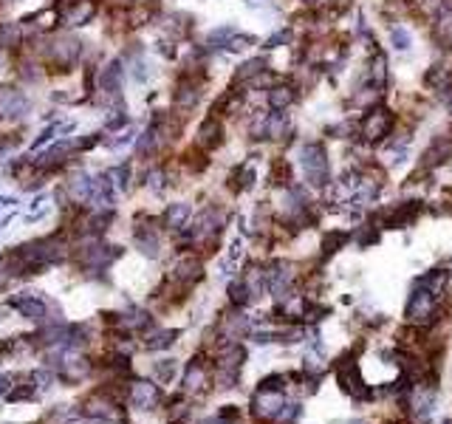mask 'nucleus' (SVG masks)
I'll list each match as a JSON object with an SVG mask.
<instances>
[{
  "label": "nucleus",
  "mask_w": 452,
  "mask_h": 424,
  "mask_svg": "<svg viewBox=\"0 0 452 424\" xmlns=\"http://www.w3.org/2000/svg\"><path fill=\"white\" fill-rule=\"evenodd\" d=\"M145 178H147V187H150V190H156V193L164 190V170H161V167H153Z\"/></svg>",
  "instance_id": "obj_30"
},
{
  "label": "nucleus",
  "mask_w": 452,
  "mask_h": 424,
  "mask_svg": "<svg viewBox=\"0 0 452 424\" xmlns=\"http://www.w3.org/2000/svg\"><path fill=\"white\" fill-rule=\"evenodd\" d=\"M68 190H71V196H74L77 201H88L91 198V190H93V178L85 176V173H77Z\"/></svg>",
  "instance_id": "obj_22"
},
{
  "label": "nucleus",
  "mask_w": 452,
  "mask_h": 424,
  "mask_svg": "<svg viewBox=\"0 0 452 424\" xmlns=\"http://www.w3.org/2000/svg\"><path fill=\"white\" fill-rule=\"evenodd\" d=\"M173 99H176V108L181 110H193L201 99V82H195L189 74H184L176 85V93H173Z\"/></svg>",
  "instance_id": "obj_11"
},
{
  "label": "nucleus",
  "mask_w": 452,
  "mask_h": 424,
  "mask_svg": "<svg viewBox=\"0 0 452 424\" xmlns=\"http://www.w3.org/2000/svg\"><path fill=\"white\" fill-rule=\"evenodd\" d=\"M283 408H285V399L280 390H260L252 399V410L257 419H277Z\"/></svg>",
  "instance_id": "obj_6"
},
{
  "label": "nucleus",
  "mask_w": 452,
  "mask_h": 424,
  "mask_svg": "<svg viewBox=\"0 0 452 424\" xmlns=\"http://www.w3.org/2000/svg\"><path fill=\"white\" fill-rule=\"evenodd\" d=\"M449 158H452V136H436L433 145L424 150L421 164L424 167H438V164H444Z\"/></svg>",
  "instance_id": "obj_13"
},
{
  "label": "nucleus",
  "mask_w": 452,
  "mask_h": 424,
  "mask_svg": "<svg viewBox=\"0 0 452 424\" xmlns=\"http://www.w3.org/2000/svg\"><path fill=\"white\" fill-rule=\"evenodd\" d=\"M130 405L136 408V410H153L156 405H158V399H161V390L153 385V382H133L130 385Z\"/></svg>",
  "instance_id": "obj_10"
},
{
  "label": "nucleus",
  "mask_w": 452,
  "mask_h": 424,
  "mask_svg": "<svg viewBox=\"0 0 452 424\" xmlns=\"http://www.w3.org/2000/svg\"><path fill=\"white\" fill-rule=\"evenodd\" d=\"M136 244H139V252H145L147 257H158V235L150 229V226H136Z\"/></svg>",
  "instance_id": "obj_19"
},
{
  "label": "nucleus",
  "mask_w": 452,
  "mask_h": 424,
  "mask_svg": "<svg viewBox=\"0 0 452 424\" xmlns=\"http://www.w3.org/2000/svg\"><path fill=\"white\" fill-rule=\"evenodd\" d=\"M82 54V40L77 37H57L49 43V49H45V62L54 65L57 71H68V68H74L77 60Z\"/></svg>",
  "instance_id": "obj_4"
},
{
  "label": "nucleus",
  "mask_w": 452,
  "mask_h": 424,
  "mask_svg": "<svg viewBox=\"0 0 452 424\" xmlns=\"http://www.w3.org/2000/svg\"><path fill=\"white\" fill-rule=\"evenodd\" d=\"M93 14H97V0H80L77 6H71L65 20L71 23V26H88V23L93 20Z\"/></svg>",
  "instance_id": "obj_17"
},
{
  "label": "nucleus",
  "mask_w": 452,
  "mask_h": 424,
  "mask_svg": "<svg viewBox=\"0 0 452 424\" xmlns=\"http://www.w3.org/2000/svg\"><path fill=\"white\" fill-rule=\"evenodd\" d=\"M34 393V388L32 385H23V388H17V390H12L9 393V402H20V399H29Z\"/></svg>",
  "instance_id": "obj_34"
},
{
  "label": "nucleus",
  "mask_w": 452,
  "mask_h": 424,
  "mask_svg": "<svg viewBox=\"0 0 452 424\" xmlns=\"http://www.w3.org/2000/svg\"><path fill=\"white\" fill-rule=\"evenodd\" d=\"M300 164L302 173L311 187H325L331 181V164H328V153L322 141H308L300 150Z\"/></svg>",
  "instance_id": "obj_2"
},
{
  "label": "nucleus",
  "mask_w": 452,
  "mask_h": 424,
  "mask_svg": "<svg viewBox=\"0 0 452 424\" xmlns=\"http://www.w3.org/2000/svg\"><path fill=\"white\" fill-rule=\"evenodd\" d=\"M221 145H224V125H221L218 116H209V119H204L201 128H198L195 148H201V150L209 153V150H215Z\"/></svg>",
  "instance_id": "obj_9"
},
{
  "label": "nucleus",
  "mask_w": 452,
  "mask_h": 424,
  "mask_svg": "<svg viewBox=\"0 0 452 424\" xmlns=\"http://www.w3.org/2000/svg\"><path fill=\"white\" fill-rule=\"evenodd\" d=\"M122 77H125V65L122 60H113L108 68H102L99 74V88L105 97H119V91H122Z\"/></svg>",
  "instance_id": "obj_14"
},
{
  "label": "nucleus",
  "mask_w": 452,
  "mask_h": 424,
  "mask_svg": "<svg viewBox=\"0 0 452 424\" xmlns=\"http://www.w3.org/2000/svg\"><path fill=\"white\" fill-rule=\"evenodd\" d=\"M289 37H292V32H285V29H283V32H277L274 37H269V40H266V49H277L280 43H289Z\"/></svg>",
  "instance_id": "obj_35"
},
{
  "label": "nucleus",
  "mask_w": 452,
  "mask_h": 424,
  "mask_svg": "<svg viewBox=\"0 0 452 424\" xmlns=\"http://www.w3.org/2000/svg\"><path fill=\"white\" fill-rule=\"evenodd\" d=\"M158 145H161V133H158V128H156V122L141 133V139L136 141V153H139V158H147V156H153L156 150H158Z\"/></svg>",
  "instance_id": "obj_18"
},
{
  "label": "nucleus",
  "mask_w": 452,
  "mask_h": 424,
  "mask_svg": "<svg viewBox=\"0 0 452 424\" xmlns=\"http://www.w3.org/2000/svg\"><path fill=\"white\" fill-rule=\"evenodd\" d=\"M292 280H294V272H292V263H274L269 272H266V286L272 289V294L277 300H285L289 297V289H292Z\"/></svg>",
  "instance_id": "obj_7"
},
{
  "label": "nucleus",
  "mask_w": 452,
  "mask_h": 424,
  "mask_svg": "<svg viewBox=\"0 0 452 424\" xmlns=\"http://www.w3.org/2000/svg\"><path fill=\"white\" fill-rule=\"evenodd\" d=\"M294 99H297L294 85H272L269 88V108L272 110H285Z\"/></svg>",
  "instance_id": "obj_16"
},
{
  "label": "nucleus",
  "mask_w": 452,
  "mask_h": 424,
  "mask_svg": "<svg viewBox=\"0 0 452 424\" xmlns=\"http://www.w3.org/2000/svg\"><path fill=\"white\" fill-rule=\"evenodd\" d=\"M289 181H292L289 161H285V158H274L272 161V184H285V187H289Z\"/></svg>",
  "instance_id": "obj_25"
},
{
  "label": "nucleus",
  "mask_w": 452,
  "mask_h": 424,
  "mask_svg": "<svg viewBox=\"0 0 452 424\" xmlns=\"http://www.w3.org/2000/svg\"><path fill=\"white\" fill-rule=\"evenodd\" d=\"M158 51H161L164 57H173V54H176V49H173L170 43H158Z\"/></svg>",
  "instance_id": "obj_39"
},
{
  "label": "nucleus",
  "mask_w": 452,
  "mask_h": 424,
  "mask_svg": "<svg viewBox=\"0 0 452 424\" xmlns=\"http://www.w3.org/2000/svg\"><path fill=\"white\" fill-rule=\"evenodd\" d=\"M396 128V113L388 110V108H370L365 116H362V122H359V136L365 141H385Z\"/></svg>",
  "instance_id": "obj_3"
},
{
  "label": "nucleus",
  "mask_w": 452,
  "mask_h": 424,
  "mask_svg": "<svg viewBox=\"0 0 452 424\" xmlns=\"http://www.w3.org/2000/svg\"><path fill=\"white\" fill-rule=\"evenodd\" d=\"M29 113V99L26 93L17 91V88H0V116L6 119H23Z\"/></svg>",
  "instance_id": "obj_5"
},
{
  "label": "nucleus",
  "mask_w": 452,
  "mask_h": 424,
  "mask_svg": "<svg viewBox=\"0 0 452 424\" xmlns=\"http://www.w3.org/2000/svg\"><path fill=\"white\" fill-rule=\"evenodd\" d=\"M130 141V133H122V136H116V139H108V148H119V145H128Z\"/></svg>",
  "instance_id": "obj_38"
},
{
  "label": "nucleus",
  "mask_w": 452,
  "mask_h": 424,
  "mask_svg": "<svg viewBox=\"0 0 452 424\" xmlns=\"http://www.w3.org/2000/svg\"><path fill=\"white\" fill-rule=\"evenodd\" d=\"M201 277H204V266H201L198 257H187V261H181V263L173 269V280L181 283L184 289H189V286H193V283H198Z\"/></svg>",
  "instance_id": "obj_15"
},
{
  "label": "nucleus",
  "mask_w": 452,
  "mask_h": 424,
  "mask_svg": "<svg viewBox=\"0 0 452 424\" xmlns=\"http://www.w3.org/2000/svg\"><path fill=\"white\" fill-rule=\"evenodd\" d=\"M173 370H176L173 360H164V362L156 365V376H158V379H164V382H170V379H173Z\"/></svg>",
  "instance_id": "obj_31"
},
{
  "label": "nucleus",
  "mask_w": 452,
  "mask_h": 424,
  "mask_svg": "<svg viewBox=\"0 0 452 424\" xmlns=\"http://www.w3.org/2000/svg\"><path fill=\"white\" fill-rule=\"evenodd\" d=\"M6 388H9V379H3V376H0V393H6Z\"/></svg>",
  "instance_id": "obj_41"
},
{
  "label": "nucleus",
  "mask_w": 452,
  "mask_h": 424,
  "mask_svg": "<svg viewBox=\"0 0 452 424\" xmlns=\"http://www.w3.org/2000/svg\"><path fill=\"white\" fill-rule=\"evenodd\" d=\"M99 141H102V133H88L85 139H80V141H77L74 148H77V150H91V148H97Z\"/></svg>",
  "instance_id": "obj_33"
},
{
  "label": "nucleus",
  "mask_w": 452,
  "mask_h": 424,
  "mask_svg": "<svg viewBox=\"0 0 452 424\" xmlns=\"http://www.w3.org/2000/svg\"><path fill=\"white\" fill-rule=\"evenodd\" d=\"M176 337H178V331H153V334H147L145 348H147V351L167 348V345H173V342H176Z\"/></svg>",
  "instance_id": "obj_24"
},
{
  "label": "nucleus",
  "mask_w": 452,
  "mask_h": 424,
  "mask_svg": "<svg viewBox=\"0 0 452 424\" xmlns=\"http://www.w3.org/2000/svg\"><path fill=\"white\" fill-rule=\"evenodd\" d=\"M128 125V113H119V116H113V119L108 122V128L110 130H116V128H125Z\"/></svg>",
  "instance_id": "obj_37"
},
{
  "label": "nucleus",
  "mask_w": 452,
  "mask_h": 424,
  "mask_svg": "<svg viewBox=\"0 0 452 424\" xmlns=\"http://www.w3.org/2000/svg\"><path fill=\"white\" fill-rule=\"evenodd\" d=\"M204 424H232V419H226V416L221 413V416H215V419H209V421H204Z\"/></svg>",
  "instance_id": "obj_40"
},
{
  "label": "nucleus",
  "mask_w": 452,
  "mask_h": 424,
  "mask_svg": "<svg viewBox=\"0 0 452 424\" xmlns=\"http://www.w3.org/2000/svg\"><path fill=\"white\" fill-rule=\"evenodd\" d=\"M348 238H350L348 232H334V235H328V238L322 241V252H325V255H334L342 244H348Z\"/></svg>",
  "instance_id": "obj_28"
},
{
  "label": "nucleus",
  "mask_w": 452,
  "mask_h": 424,
  "mask_svg": "<svg viewBox=\"0 0 452 424\" xmlns=\"http://www.w3.org/2000/svg\"><path fill=\"white\" fill-rule=\"evenodd\" d=\"M447 286V272L436 269L430 274H424L418 283H416V289L410 294V303H407V320L413 322H424V325H430L438 320V297Z\"/></svg>",
  "instance_id": "obj_1"
},
{
  "label": "nucleus",
  "mask_w": 452,
  "mask_h": 424,
  "mask_svg": "<svg viewBox=\"0 0 452 424\" xmlns=\"http://www.w3.org/2000/svg\"><path fill=\"white\" fill-rule=\"evenodd\" d=\"M113 178V187H119V190H128V184H130V161H122L116 170L108 173Z\"/></svg>",
  "instance_id": "obj_26"
},
{
  "label": "nucleus",
  "mask_w": 452,
  "mask_h": 424,
  "mask_svg": "<svg viewBox=\"0 0 452 424\" xmlns=\"http://www.w3.org/2000/svg\"><path fill=\"white\" fill-rule=\"evenodd\" d=\"M187 164H189V170H195V173H201L206 164H209V153L206 150H201V148H195V150H189L187 156Z\"/></svg>",
  "instance_id": "obj_27"
},
{
  "label": "nucleus",
  "mask_w": 452,
  "mask_h": 424,
  "mask_svg": "<svg viewBox=\"0 0 452 424\" xmlns=\"http://www.w3.org/2000/svg\"><path fill=\"white\" fill-rule=\"evenodd\" d=\"M266 71V60L263 57H254V60H246L235 74V82H252L254 77H260Z\"/></svg>",
  "instance_id": "obj_21"
},
{
  "label": "nucleus",
  "mask_w": 452,
  "mask_h": 424,
  "mask_svg": "<svg viewBox=\"0 0 452 424\" xmlns=\"http://www.w3.org/2000/svg\"><path fill=\"white\" fill-rule=\"evenodd\" d=\"M9 305H12V309H17L23 317L34 320V322H43V320H45V311H49V305H45V300H40L34 292H23V294L12 297V300H9Z\"/></svg>",
  "instance_id": "obj_8"
},
{
  "label": "nucleus",
  "mask_w": 452,
  "mask_h": 424,
  "mask_svg": "<svg viewBox=\"0 0 452 424\" xmlns=\"http://www.w3.org/2000/svg\"><path fill=\"white\" fill-rule=\"evenodd\" d=\"M229 297H232L235 305H246L249 297H252V292H249L246 283H232V286H229Z\"/></svg>",
  "instance_id": "obj_29"
},
{
  "label": "nucleus",
  "mask_w": 452,
  "mask_h": 424,
  "mask_svg": "<svg viewBox=\"0 0 452 424\" xmlns=\"http://www.w3.org/2000/svg\"><path fill=\"white\" fill-rule=\"evenodd\" d=\"M390 34H393L396 49H401V51H404V49H410V34H407V29H401V26H399V29H393Z\"/></svg>",
  "instance_id": "obj_32"
},
{
  "label": "nucleus",
  "mask_w": 452,
  "mask_h": 424,
  "mask_svg": "<svg viewBox=\"0 0 452 424\" xmlns=\"http://www.w3.org/2000/svg\"><path fill=\"white\" fill-rule=\"evenodd\" d=\"M418 212H421V201H404L393 209L385 212V226L390 229H399V226H407L418 218Z\"/></svg>",
  "instance_id": "obj_12"
},
{
  "label": "nucleus",
  "mask_w": 452,
  "mask_h": 424,
  "mask_svg": "<svg viewBox=\"0 0 452 424\" xmlns=\"http://www.w3.org/2000/svg\"><path fill=\"white\" fill-rule=\"evenodd\" d=\"M187 218H189V204H170L164 209V224L176 232L187 226Z\"/></svg>",
  "instance_id": "obj_20"
},
{
  "label": "nucleus",
  "mask_w": 452,
  "mask_h": 424,
  "mask_svg": "<svg viewBox=\"0 0 452 424\" xmlns=\"http://www.w3.org/2000/svg\"><path fill=\"white\" fill-rule=\"evenodd\" d=\"M20 37H23V29L17 23H3L0 26V49H17Z\"/></svg>",
  "instance_id": "obj_23"
},
{
  "label": "nucleus",
  "mask_w": 452,
  "mask_h": 424,
  "mask_svg": "<svg viewBox=\"0 0 452 424\" xmlns=\"http://www.w3.org/2000/svg\"><path fill=\"white\" fill-rule=\"evenodd\" d=\"M54 133H57L54 128H45V130H43V133H40V136L34 139V145H32V148H40V145H45V141H49V139H51Z\"/></svg>",
  "instance_id": "obj_36"
}]
</instances>
